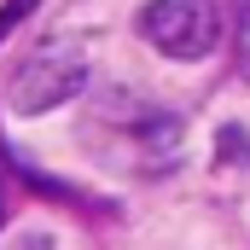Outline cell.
<instances>
[{
    "instance_id": "277c9868",
    "label": "cell",
    "mask_w": 250,
    "mask_h": 250,
    "mask_svg": "<svg viewBox=\"0 0 250 250\" xmlns=\"http://www.w3.org/2000/svg\"><path fill=\"white\" fill-rule=\"evenodd\" d=\"M29 12H35V0H6V6H0V47H6V35H12Z\"/></svg>"
},
{
    "instance_id": "7a4b0ae2",
    "label": "cell",
    "mask_w": 250,
    "mask_h": 250,
    "mask_svg": "<svg viewBox=\"0 0 250 250\" xmlns=\"http://www.w3.org/2000/svg\"><path fill=\"white\" fill-rule=\"evenodd\" d=\"M87 87V59H82V47H70V41H41L29 59L18 64V76H12V87H6V105L18 111V117H47V111H59L64 99H76Z\"/></svg>"
},
{
    "instance_id": "5b68a950",
    "label": "cell",
    "mask_w": 250,
    "mask_h": 250,
    "mask_svg": "<svg viewBox=\"0 0 250 250\" xmlns=\"http://www.w3.org/2000/svg\"><path fill=\"white\" fill-rule=\"evenodd\" d=\"M18 250H53V239H41V233H23V239H18Z\"/></svg>"
},
{
    "instance_id": "6da1fadb",
    "label": "cell",
    "mask_w": 250,
    "mask_h": 250,
    "mask_svg": "<svg viewBox=\"0 0 250 250\" xmlns=\"http://www.w3.org/2000/svg\"><path fill=\"white\" fill-rule=\"evenodd\" d=\"M87 123L99 128V134H111V151L128 157L140 175H163V169L175 163V151H181V123H175V111H157V105H146V99H134V93H111Z\"/></svg>"
},
{
    "instance_id": "52a82bcc",
    "label": "cell",
    "mask_w": 250,
    "mask_h": 250,
    "mask_svg": "<svg viewBox=\"0 0 250 250\" xmlns=\"http://www.w3.org/2000/svg\"><path fill=\"white\" fill-rule=\"evenodd\" d=\"M0 215H6V204H0Z\"/></svg>"
},
{
    "instance_id": "3957f363",
    "label": "cell",
    "mask_w": 250,
    "mask_h": 250,
    "mask_svg": "<svg viewBox=\"0 0 250 250\" xmlns=\"http://www.w3.org/2000/svg\"><path fill=\"white\" fill-rule=\"evenodd\" d=\"M140 35L169 59H204L221 41V18L209 0H151L140 12Z\"/></svg>"
},
{
    "instance_id": "8992f818",
    "label": "cell",
    "mask_w": 250,
    "mask_h": 250,
    "mask_svg": "<svg viewBox=\"0 0 250 250\" xmlns=\"http://www.w3.org/2000/svg\"><path fill=\"white\" fill-rule=\"evenodd\" d=\"M245 76H250V29H245Z\"/></svg>"
}]
</instances>
